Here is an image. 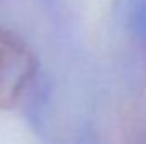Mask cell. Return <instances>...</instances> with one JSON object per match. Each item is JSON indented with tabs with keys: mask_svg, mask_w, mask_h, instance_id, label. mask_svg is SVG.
Wrapping results in <instances>:
<instances>
[{
	"mask_svg": "<svg viewBox=\"0 0 146 144\" xmlns=\"http://www.w3.org/2000/svg\"><path fill=\"white\" fill-rule=\"evenodd\" d=\"M36 71L31 49L0 27V110L10 108L24 93Z\"/></svg>",
	"mask_w": 146,
	"mask_h": 144,
	"instance_id": "obj_1",
	"label": "cell"
}]
</instances>
